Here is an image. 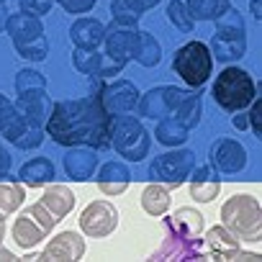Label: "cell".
<instances>
[{
	"label": "cell",
	"instance_id": "obj_1",
	"mask_svg": "<svg viewBox=\"0 0 262 262\" xmlns=\"http://www.w3.org/2000/svg\"><path fill=\"white\" fill-rule=\"evenodd\" d=\"M213 98L219 100L221 108L226 111H239V108H247L257 95H254V80L239 70V67H226L216 85H213Z\"/></svg>",
	"mask_w": 262,
	"mask_h": 262
},
{
	"label": "cell",
	"instance_id": "obj_2",
	"mask_svg": "<svg viewBox=\"0 0 262 262\" xmlns=\"http://www.w3.org/2000/svg\"><path fill=\"white\" fill-rule=\"evenodd\" d=\"M211 67H213V59H211V52L206 44L201 41H190L185 44L178 54H175V72L193 88L203 85L211 75Z\"/></svg>",
	"mask_w": 262,
	"mask_h": 262
},
{
	"label": "cell",
	"instance_id": "obj_3",
	"mask_svg": "<svg viewBox=\"0 0 262 262\" xmlns=\"http://www.w3.org/2000/svg\"><path fill=\"white\" fill-rule=\"evenodd\" d=\"M44 208H47L44 203L31 206V208L26 211V216H21V219L16 221L13 236H16V242H18L21 247H34V244L41 242V239L49 234V229L57 224V219H54V216H47Z\"/></svg>",
	"mask_w": 262,
	"mask_h": 262
},
{
	"label": "cell",
	"instance_id": "obj_4",
	"mask_svg": "<svg viewBox=\"0 0 262 262\" xmlns=\"http://www.w3.org/2000/svg\"><path fill=\"white\" fill-rule=\"evenodd\" d=\"M221 219L234 231H242V234H249V229L254 234L259 231V206L249 195H236L234 201H229L221 208Z\"/></svg>",
	"mask_w": 262,
	"mask_h": 262
},
{
	"label": "cell",
	"instance_id": "obj_5",
	"mask_svg": "<svg viewBox=\"0 0 262 262\" xmlns=\"http://www.w3.org/2000/svg\"><path fill=\"white\" fill-rule=\"evenodd\" d=\"M80 226L93 234V236H103L116 226V211L108 203H93L88 211H82L80 216Z\"/></svg>",
	"mask_w": 262,
	"mask_h": 262
},
{
	"label": "cell",
	"instance_id": "obj_6",
	"mask_svg": "<svg viewBox=\"0 0 262 262\" xmlns=\"http://www.w3.org/2000/svg\"><path fill=\"white\" fill-rule=\"evenodd\" d=\"M82 252H85V244H82V239L77 236V234H59L47 249H44V254L41 257H47V259H77V257H82Z\"/></svg>",
	"mask_w": 262,
	"mask_h": 262
},
{
	"label": "cell",
	"instance_id": "obj_7",
	"mask_svg": "<svg viewBox=\"0 0 262 262\" xmlns=\"http://www.w3.org/2000/svg\"><path fill=\"white\" fill-rule=\"evenodd\" d=\"M49 211H52V216L59 221L64 213H70V208H72V203H75V198H72V193L67 190V188H52L47 195H44V201H41Z\"/></svg>",
	"mask_w": 262,
	"mask_h": 262
},
{
	"label": "cell",
	"instance_id": "obj_8",
	"mask_svg": "<svg viewBox=\"0 0 262 262\" xmlns=\"http://www.w3.org/2000/svg\"><path fill=\"white\" fill-rule=\"evenodd\" d=\"M167 203H170V195H167L162 188H149V190H144V195H142V206H144L149 213H162V211L167 208Z\"/></svg>",
	"mask_w": 262,
	"mask_h": 262
},
{
	"label": "cell",
	"instance_id": "obj_9",
	"mask_svg": "<svg viewBox=\"0 0 262 262\" xmlns=\"http://www.w3.org/2000/svg\"><path fill=\"white\" fill-rule=\"evenodd\" d=\"M21 201H24V193L16 185H0V219L11 213L13 208H18Z\"/></svg>",
	"mask_w": 262,
	"mask_h": 262
},
{
	"label": "cell",
	"instance_id": "obj_10",
	"mask_svg": "<svg viewBox=\"0 0 262 262\" xmlns=\"http://www.w3.org/2000/svg\"><path fill=\"white\" fill-rule=\"evenodd\" d=\"M252 121H254V131L259 134V100H254V111H252Z\"/></svg>",
	"mask_w": 262,
	"mask_h": 262
},
{
	"label": "cell",
	"instance_id": "obj_11",
	"mask_svg": "<svg viewBox=\"0 0 262 262\" xmlns=\"http://www.w3.org/2000/svg\"><path fill=\"white\" fill-rule=\"evenodd\" d=\"M6 170H8V155L0 149V172H6Z\"/></svg>",
	"mask_w": 262,
	"mask_h": 262
},
{
	"label": "cell",
	"instance_id": "obj_12",
	"mask_svg": "<svg viewBox=\"0 0 262 262\" xmlns=\"http://www.w3.org/2000/svg\"><path fill=\"white\" fill-rule=\"evenodd\" d=\"M0 259H16V257H13L11 252H6L3 247H0Z\"/></svg>",
	"mask_w": 262,
	"mask_h": 262
},
{
	"label": "cell",
	"instance_id": "obj_13",
	"mask_svg": "<svg viewBox=\"0 0 262 262\" xmlns=\"http://www.w3.org/2000/svg\"><path fill=\"white\" fill-rule=\"evenodd\" d=\"M0 236H3V219H0Z\"/></svg>",
	"mask_w": 262,
	"mask_h": 262
}]
</instances>
